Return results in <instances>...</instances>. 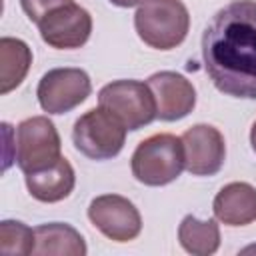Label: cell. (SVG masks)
<instances>
[{
  "instance_id": "cell-1",
  "label": "cell",
  "mask_w": 256,
  "mask_h": 256,
  "mask_svg": "<svg viewBox=\"0 0 256 256\" xmlns=\"http://www.w3.org/2000/svg\"><path fill=\"white\" fill-rule=\"evenodd\" d=\"M202 58L220 92L256 100V2L234 0L212 16L202 34Z\"/></svg>"
},
{
  "instance_id": "cell-2",
  "label": "cell",
  "mask_w": 256,
  "mask_h": 256,
  "mask_svg": "<svg viewBox=\"0 0 256 256\" xmlns=\"http://www.w3.org/2000/svg\"><path fill=\"white\" fill-rule=\"evenodd\" d=\"M134 28L150 48L170 50L184 42L190 14L182 0H144L134 14Z\"/></svg>"
},
{
  "instance_id": "cell-3",
  "label": "cell",
  "mask_w": 256,
  "mask_h": 256,
  "mask_svg": "<svg viewBox=\"0 0 256 256\" xmlns=\"http://www.w3.org/2000/svg\"><path fill=\"white\" fill-rule=\"evenodd\" d=\"M186 168L182 138L174 134H154L142 140L132 154V174L146 186L174 182Z\"/></svg>"
},
{
  "instance_id": "cell-4",
  "label": "cell",
  "mask_w": 256,
  "mask_h": 256,
  "mask_svg": "<svg viewBox=\"0 0 256 256\" xmlns=\"http://www.w3.org/2000/svg\"><path fill=\"white\" fill-rule=\"evenodd\" d=\"M126 126L106 108L98 106L82 114L72 128V140L80 154L90 160H108L120 154Z\"/></svg>"
},
{
  "instance_id": "cell-5",
  "label": "cell",
  "mask_w": 256,
  "mask_h": 256,
  "mask_svg": "<svg viewBox=\"0 0 256 256\" xmlns=\"http://www.w3.org/2000/svg\"><path fill=\"white\" fill-rule=\"evenodd\" d=\"M14 134V160L24 174L44 170L60 158V136L46 116L22 120Z\"/></svg>"
},
{
  "instance_id": "cell-6",
  "label": "cell",
  "mask_w": 256,
  "mask_h": 256,
  "mask_svg": "<svg viewBox=\"0 0 256 256\" xmlns=\"http://www.w3.org/2000/svg\"><path fill=\"white\" fill-rule=\"evenodd\" d=\"M102 108L110 110L128 130H138L156 118V100L148 84L138 80H114L98 92Z\"/></svg>"
},
{
  "instance_id": "cell-7",
  "label": "cell",
  "mask_w": 256,
  "mask_h": 256,
  "mask_svg": "<svg viewBox=\"0 0 256 256\" xmlns=\"http://www.w3.org/2000/svg\"><path fill=\"white\" fill-rule=\"evenodd\" d=\"M90 76L80 68L48 70L38 82V102L48 114H64L90 96Z\"/></svg>"
},
{
  "instance_id": "cell-8",
  "label": "cell",
  "mask_w": 256,
  "mask_h": 256,
  "mask_svg": "<svg viewBox=\"0 0 256 256\" xmlns=\"http://www.w3.org/2000/svg\"><path fill=\"white\" fill-rule=\"evenodd\" d=\"M90 222L114 242H130L142 230V218L136 206L118 194L96 196L88 206Z\"/></svg>"
},
{
  "instance_id": "cell-9",
  "label": "cell",
  "mask_w": 256,
  "mask_h": 256,
  "mask_svg": "<svg viewBox=\"0 0 256 256\" xmlns=\"http://www.w3.org/2000/svg\"><path fill=\"white\" fill-rule=\"evenodd\" d=\"M42 40L58 50L80 48L88 42L92 32V16L82 6L70 2L52 10L40 24Z\"/></svg>"
},
{
  "instance_id": "cell-10",
  "label": "cell",
  "mask_w": 256,
  "mask_h": 256,
  "mask_svg": "<svg viewBox=\"0 0 256 256\" xmlns=\"http://www.w3.org/2000/svg\"><path fill=\"white\" fill-rule=\"evenodd\" d=\"M186 170L194 176H212L216 174L226 158L224 136L218 128L210 124L190 126L182 134Z\"/></svg>"
},
{
  "instance_id": "cell-11",
  "label": "cell",
  "mask_w": 256,
  "mask_h": 256,
  "mask_svg": "<svg viewBox=\"0 0 256 256\" xmlns=\"http://www.w3.org/2000/svg\"><path fill=\"white\" fill-rule=\"evenodd\" d=\"M146 84L150 86L156 100V118L174 122L192 112L196 104V90L182 74L162 70L152 74Z\"/></svg>"
},
{
  "instance_id": "cell-12",
  "label": "cell",
  "mask_w": 256,
  "mask_h": 256,
  "mask_svg": "<svg viewBox=\"0 0 256 256\" xmlns=\"http://www.w3.org/2000/svg\"><path fill=\"white\" fill-rule=\"evenodd\" d=\"M214 216L226 226H246L256 220V188L248 182H230L214 198Z\"/></svg>"
},
{
  "instance_id": "cell-13",
  "label": "cell",
  "mask_w": 256,
  "mask_h": 256,
  "mask_svg": "<svg viewBox=\"0 0 256 256\" xmlns=\"http://www.w3.org/2000/svg\"><path fill=\"white\" fill-rule=\"evenodd\" d=\"M74 184H76L74 168L62 156L52 166L26 174V188L32 194V198L48 204L68 198L70 192L74 190Z\"/></svg>"
},
{
  "instance_id": "cell-14",
  "label": "cell",
  "mask_w": 256,
  "mask_h": 256,
  "mask_svg": "<svg viewBox=\"0 0 256 256\" xmlns=\"http://www.w3.org/2000/svg\"><path fill=\"white\" fill-rule=\"evenodd\" d=\"M36 232V246L34 254H64V256H84L86 242L76 228L62 222L40 224L34 228Z\"/></svg>"
},
{
  "instance_id": "cell-15",
  "label": "cell",
  "mask_w": 256,
  "mask_h": 256,
  "mask_svg": "<svg viewBox=\"0 0 256 256\" xmlns=\"http://www.w3.org/2000/svg\"><path fill=\"white\" fill-rule=\"evenodd\" d=\"M32 52L26 42L18 38H0V94H8L28 74Z\"/></svg>"
},
{
  "instance_id": "cell-16",
  "label": "cell",
  "mask_w": 256,
  "mask_h": 256,
  "mask_svg": "<svg viewBox=\"0 0 256 256\" xmlns=\"http://www.w3.org/2000/svg\"><path fill=\"white\" fill-rule=\"evenodd\" d=\"M178 240L186 252L208 256L214 254L220 246V228L216 220H198L188 214L178 226Z\"/></svg>"
},
{
  "instance_id": "cell-17",
  "label": "cell",
  "mask_w": 256,
  "mask_h": 256,
  "mask_svg": "<svg viewBox=\"0 0 256 256\" xmlns=\"http://www.w3.org/2000/svg\"><path fill=\"white\" fill-rule=\"evenodd\" d=\"M36 232L18 222V220H2L0 222V254L4 256H28L34 254Z\"/></svg>"
},
{
  "instance_id": "cell-18",
  "label": "cell",
  "mask_w": 256,
  "mask_h": 256,
  "mask_svg": "<svg viewBox=\"0 0 256 256\" xmlns=\"http://www.w3.org/2000/svg\"><path fill=\"white\" fill-rule=\"evenodd\" d=\"M70 2L72 0H20L26 16L36 24H40L52 10H56L64 4H70Z\"/></svg>"
},
{
  "instance_id": "cell-19",
  "label": "cell",
  "mask_w": 256,
  "mask_h": 256,
  "mask_svg": "<svg viewBox=\"0 0 256 256\" xmlns=\"http://www.w3.org/2000/svg\"><path fill=\"white\" fill-rule=\"evenodd\" d=\"M112 4H116V6H120V8H132V6H138V4H142L144 0H110Z\"/></svg>"
},
{
  "instance_id": "cell-20",
  "label": "cell",
  "mask_w": 256,
  "mask_h": 256,
  "mask_svg": "<svg viewBox=\"0 0 256 256\" xmlns=\"http://www.w3.org/2000/svg\"><path fill=\"white\" fill-rule=\"evenodd\" d=\"M250 144H252V150L256 152V122L252 124V130H250Z\"/></svg>"
}]
</instances>
